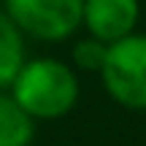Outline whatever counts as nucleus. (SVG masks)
Here are the masks:
<instances>
[{
	"instance_id": "obj_7",
	"label": "nucleus",
	"mask_w": 146,
	"mask_h": 146,
	"mask_svg": "<svg viewBox=\"0 0 146 146\" xmlns=\"http://www.w3.org/2000/svg\"><path fill=\"white\" fill-rule=\"evenodd\" d=\"M106 54H108V43L87 35L81 41H76V46H73V68L87 70V73H100Z\"/></svg>"
},
{
	"instance_id": "obj_6",
	"label": "nucleus",
	"mask_w": 146,
	"mask_h": 146,
	"mask_svg": "<svg viewBox=\"0 0 146 146\" xmlns=\"http://www.w3.org/2000/svg\"><path fill=\"white\" fill-rule=\"evenodd\" d=\"M25 60V33L14 25V19L0 5V89H8L14 84Z\"/></svg>"
},
{
	"instance_id": "obj_4",
	"label": "nucleus",
	"mask_w": 146,
	"mask_h": 146,
	"mask_svg": "<svg viewBox=\"0 0 146 146\" xmlns=\"http://www.w3.org/2000/svg\"><path fill=\"white\" fill-rule=\"evenodd\" d=\"M141 19V0H84L81 27L103 43L133 35Z\"/></svg>"
},
{
	"instance_id": "obj_2",
	"label": "nucleus",
	"mask_w": 146,
	"mask_h": 146,
	"mask_svg": "<svg viewBox=\"0 0 146 146\" xmlns=\"http://www.w3.org/2000/svg\"><path fill=\"white\" fill-rule=\"evenodd\" d=\"M100 78L116 106L146 111V33L135 30L122 41L108 43Z\"/></svg>"
},
{
	"instance_id": "obj_3",
	"label": "nucleus",
	"mask_w": 146,
	"mask_h": 146,
	"mask_svg": "<svg viewBox=\"0 0 146 146\" xmlns=\"http://www.w3.org/2000/svg\"><path fill=\"white\" fill-rule=\"evenodd\" d=\"M84 0H3V11L25 38L46 43L68 41L81 27Z\"/></svg>"
},
{
	"instance_id": "obj_5",
	"label": "nucleus",
	"mask_w": 146,
	"mask_h": 146,
	"mask_svg": "<svg viewBox=\"0 0 146 146\" xmlns=\"http://www.w3.org/2000/svg\"><path fill=\"white\" fill-rule=\"evenodd\" d=\"M35 138V119L16 103L8 89H0V146H30Z\"/></svg>"
},
{
	"instance_id": "obj_1",
	"label": "nucleus",
	"mask_w": 146,
	"mask_h": 146,
	"mask_svg": "<svg viewBox=\"0 0 146 146\" xmlns=\"http://www.w3.org/2000/svg\"><path fill=\"white\" fill-rule=\"evenodd\" d=\"M8 92L35 122H52L76 108L81 84L70 62L57 57H33L25 60Z\"/></svg>"
}]
</instances>
